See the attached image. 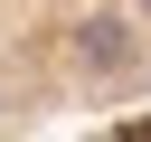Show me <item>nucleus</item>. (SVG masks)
<instances>
[{"label":"nucleus","instance_id":"obj_1","mask_svg":"<svg viewBox=\"0 0 151 142\" xmlns=\"http://www.w3.org/2000/svg\"><path fill=\"white\" fill-rule=\"evenodd\" d=\"M142 9H151V0H142Z\"/></svg>","mask_w":151,"mask_h":142}]
</instances>
